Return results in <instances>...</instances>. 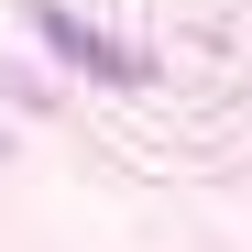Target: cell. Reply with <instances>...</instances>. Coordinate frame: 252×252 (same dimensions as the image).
<instances>
[{"label":"cell","instance_id":"1","mask_svg":"<svg viewBox=\"0 0 252 252\" xmlns=\"http://www.w3.org/2000/svg\"><path fill=\"white\" fill-rule=\"evenodd\" d=\"M33 33H44V44H55L66 66H88V77H110V88H143V77H154V55H132V44H110V33H88L77 11H55V0L33 11Z\"/></svg>","mask_w":252,"mask_h":252}]
</instances>
